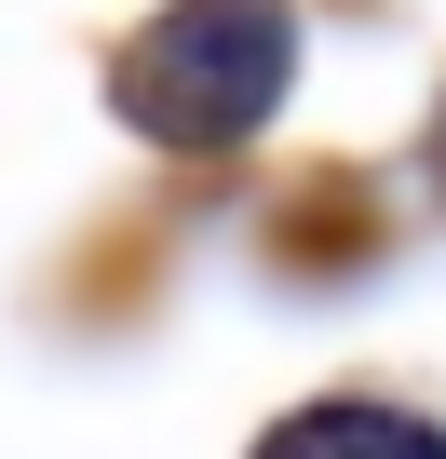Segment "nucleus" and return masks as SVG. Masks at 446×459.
<instances>
[{
	"mask_svg": "<svg viewBox=\"0 0 446 459\" xmlns=\"http://www.w3.org/2000/svg\"><path fill=\"white\" fill-rule=\"evenodd\" d=\"M298 68V28H284V0H176V14L122 55V108L176 149H216V135H244L271 122Z\"/></svg>",
	"mask_w": 446,
	"mask_h": 459,
	"instance_id": "1",
	"label": "nucleus"
},
{
	"mask_svg": "<svg viewBox=\"0 0 446 459\" xmlns=\"http://www.w3.org/2000/svg\"><path fill=\"white\" fill-rule=\"evenodd\" d=\"M258 459H446V432L406 419V405H311V419H284Z\"/></svg>",
	"mask_w": 446,
	"mask_h": 459,
	"instance_id": "2",
	"label": "nucleus"
}]
</instances>
